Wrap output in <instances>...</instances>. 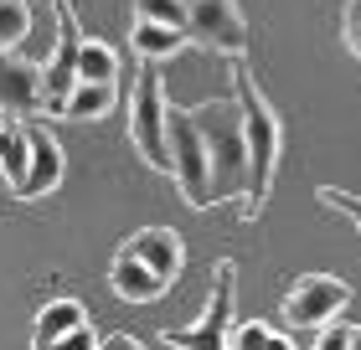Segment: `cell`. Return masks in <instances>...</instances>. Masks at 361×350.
<instances>
[{"mask_svg":"<svg viewBox=\"0 0 361 350\" xmlns=\"http://www.w3.org/2000/svg\"><path fill=\"white\" fill-rule=\"evenodd\" d=\"M119 104V88H104V82H78L62 104V119H104V113Z\"/></svg>","mask_w":361,"mask_h":350,"instance_id":"2e32d148","label":"cell"},{"mask_svg":"<svg viewBox=\"0 0 361 350\" xmlns=\"http://www.w3.org/2000/svg\"><path fill=\"white\" fill-rule=\"evenodd\" d=\"M124 253L145 263V268L155 273V283L166 289V283L180 278V268H186V242H180V232L176 227H140L135 237L124 242Z\"/></svg>","mask_w":361,"mask_h":350,"instance_id":"8fae6325","label":"cell"},{"mask_svg":"<svg viewBox=\"0 0 361 350\" xmlns=\"http://www.w3.org/2000/svg\"><path fill=\"white\" fill-rule=\"evenodd\" d=\"M166 144H171V175L180 196H186L191 211H207L212 206V175H207V149H202V135H196L191 113L166 104Z\"/></svg>","mask_w":361,"mask_h":350,"instance_id":"277c9868","label":"cell"},{"mask_svg":"<svg viewBox=\"0 0 361 350\" xmlns=\"http://www.w3.org/2000/svg\"><path fill=\"white\" fill-rule=\"evenodd\" d=\"M62 186V144L47 124H26V180L16 186L21 201H37V196H52Z\"/></svg>","mask_w":361,"mask_h":350,"instance_id":"30bf717a","label":"cell"},{"mask_svg":"<svg viewBox=\"0 0 361 350\" xmlns=\"http://www.w3.org/2000/svg\"><path fill=\"white\" fill-rule=\"evenodd\" d=\"M26 31H31V6L0 0V52H16V42H26Z\"/></svg>","mask_w":361,"mask_h":350,"instance_id":"d6986e66","label":"cell"},{"mask_svg":"<svg viewBox=\"0 0 361 350\" xmlns=\"http://www.w3.org/2000/svg\"><path fill=\"white\" fill-rule=\"evenodd\" d=\"M109 289L119 294V299H129V304H150V299L166 294V289L155 283V273L145 268V263H135L124 247H119V253H114V263H109Z\"/></svg>","mask_w":361,"mask_h":350,"instance_id":"7c38bea8","label":"cell"},{"mask_svg":"<svg viewBox=\"0 0 361 350\" xmlns=\"http://www.w3.org/2000/svg\"><path fill=\"white\" fill-rule=\"evenodd\" d=\"M98 345H104V340H98V330H93V325H78V330H68L62 340H52L47 350H98Z\"/></svg>","mask_w":361,"mask_h":350,"instance_id":"603a6c76","label":"cell"},{"mask_svg":"<svg viewBox=\"0 0 361 350\" xmlns=\"http://www.w3.org/2000/svg\"><path fill=\"white\" fill-rule=\"evenodd\" d=\"M346 350H361V325H351V345Z\"/></svg>","mask_w":361,"mask_h":350,"instance_id":"4316f807","label":"cell"},{"mask_svg":"<svg viewBox=\"0 0 361 350\" xmlns=\"http://www.w3.org/2000/svg\"><path fill=\"white\" fill-rule=\"evenodd\" d=\"M78 325H88V309L78 304V299H52V304H42L37 325H31V350H47L52 340H62Z\"/></svg>","mask_w":361,"mask_h":350,"instance_id":"4fadbf2b","label":"cell"},{"mask_svg":"<svg viewBox=\"0 0 361 350\" xmlns=\"http://www.w3.org/2000/svg\"><path fill=\"white\" fill-rule=\"evenodd\" d=\"M351 304V289L341 278L331 273H305V278H294L289 283V294H284V320L289 330H325V325H336V314Z\"/></svg>","mask_w":361,"mask_h":350,"instance_id":"52a82bcc","label":"cell"},{"mask_svg":"<svg viewBox=\"0 0 361 350\" xmlns=\"http://www.w3.org/2000/svg\"><path fill=\"white\" fill-rule=\"evenodd\" d=\"M98 350H145V345H140L135 335H114V340H104Z\"/></svg>","mask_w":361,"mask_h":350,"instance_id":"d4e9b609","label":"cell"},{"mask_svg":"<svg viewBox=\"0 0 361 350\" xmlns=\"http://www.w3.org/2000/svg\"><path fill=\"white\" fill-rule=\"evenodd\" d=\"M264 350H300V345H294V335H284V330H274Z\"/></svg>","mask_w":361,"mask_h":350,"instance_id":"484cf974","label":"cell"},{"mask_svg":"<svg viewBox=\"0 0 361 350\" xmlns=\"http://www.w3.org/2000/svg\"><path fill=\"white\" fill-rule=\"evenodd\" d=\"M227 73H233V104L243 113V144H248V196H243V222H258V211L269 206L274 175H279V155H284V124L269 104V93L258 88L253 68L243 57H227Z\"/></svg>","mask_w":361,"mask_h":350,"instance_id":"6da1fadb","label":"cell"},{"mask_svg":"<svg viewBox=\"0 0 361 350\" xmlns=\"http://www.w3.org/2000/svg\"><path fill=\"white\" fill-rule=\"evenodd\" d=\"M346 345H351V325H325L315 340V350H346Z\"/></svg>","mask_w":361,"mask_h":350,"instance_id":"cb8c5ba5","label":"cell"},{"mask_svg":"<svg viewBox=\"0 0 361 350\" xmlns=\"http://www.w3.org/2000/svg\"><path fill=\"white\" fill-rule=\"evenodd\" d=\"M129 6H135V21L186 31V0H129Z\"/></svg>","mask_w":361,"mask_h":350,"instance_id":"ac0fdd59","label":"cell"},{"mask_svg":"<svg viewBox=\"0 0 361 350\" xmlns=\"http://www.w3.org/2000/svg\"><path fill=\"white\" fill-rule=\"evenodd\" d=\"M0 113L11 124L42 113V68L21 52H0Z\"/></svg>","mask_w":361,"mask_h":350,"instance_id":"9c48e42d","label":"cell"},{"mask_svg":"<svg viewBox=\"0 0 361 350\" xmlns=\"http://www.w3.org/2000/svg\"><path fill=\"white\" fill-rule=\"evenodd\" d=\"M166 82H160V68L140 62V77H135V98H129V139H135L140 160L150 170H166L171 175V144H166Z\"/></svg>","mask_w":361,"mask_h":350,"instance_id":"3957f363","label":"cell"},{"mask_svg":"<svg viewBox=\"0 0 361 350\" xmlns=\"http://www.w3.org/2000/svg\"><path fill=\"white\" fill-rule=\"evenodd\" d=\"M114 77H119V52H114L109 42L83 37V46H78V82H104V88H114Z\"/></svg>","mask_w":361,"mask_h":350,"instance_id":"9a60e30c","label":"cell"},{"mask_svg":"<svg viewBox=\"0 0 361 350\" xmlns=\"http://www.w3.org/2000/svg\"><path fill=\"white\" fill-rule=\"evenodd\" d=\"M0 175L11 191L26 180V124H0Z\"/></svg>","mask_w":361,"mask_h":350,"instance_id":"e0dca14e","label":"cell"},{"mask_svg":"<svg viewBox=\"0 0 361 350\" xmlns=\"http://www.w3.org/2000/svg\"><path fill=\"white\" fill-rule=\"evenodd\" d=\"M274 335L269 320H233V330H227V350H264Z\"/></svg>","mask_w":361,"mask_h":350,"instance_id":"ffe728a7","label":"cell"},{"mask_svg":"<svg viewBox=\"0 0 361 350\" xmlns=\"http://www.w3.org/2000/svg\"><path fill=\"white\" fill-rule=\"evenodd\" d=\"M196 135L207 149V175H212V206L248 196V144H243V113L233 98H212V104L186 108Z\"/></svg>","mask_w":361,"mask_h":350,"instance_id":"7a4b0ae2","label":"cell"},{"mask_svg":"<svg viewBox=\"0 0 361 350\" xmlns=\"http://www.w3.org/2000/svg\"><path fill=\"white\" fill-rule=\"evenodd\" d=\"M78 46H83L78 15H73L68 0H57V52L42 68V119H62V104L78 88Z\"/></svg>","mask_w":361,"mask_h":350,"instance_id":"ba28073f","label":"cell"},{"mask_svg":"<svg viewBox=\"0 0 361 350\" xmlns=\"http://www.w3.org/2000/svg\"><path fill=\"white\" fill-rule=\"evenodd\" d=\"M186 31H171V26H150V21H135V57L160 68V62H171L176 52H186Z\"/></svg>","mask_w":361,"mask_h":350,"instance_id":"5bb4252c","label":"cell"},{"mask_svg":"<svg viewBox=\"0 0 361 350\" xmlns=\"http://www.w3.org/2000/svg\"><path fill=\"white\" fill-rule=\"evenodd\" d=\"M233 294H238V263L222 258L212 273V299L202 309V320L186 330H166L171 350H227V330H233Z\"/></svg>","mask_w":361,"mask_h":350,"instance_id":"5b68a950","label":"cell"},{"mask_svg":"<svg viewBox=\"0 0 361 350\" xmlns=\"http://www.w3.org/2000/svg\"><path fill=\"white\" fill-rule=\"evenodd\" d=\"M186 42L222 57H243L248 52V21H243L238 0H186Z\"/></svg>","mask_w":361,"mask_h":350,"instance_id":"8992f818","label":"cell"},{"mask_svg":"<svg viewBox=\"0 0 361 350\" xmlns=\"http://www.w3.org/2000/svg\"><path fill=\"white\" fill-rule=\"evenodd\" d=\"M315 201H320V206H331V211H341V216H351L356 232H361V196L341 191V186H320V191H315Z\"/></svg>","mask_w":361,"mask_h":350,"instance_id":"44dd1931","label":"cell"},{"mask_svg":"<svg viewBox=\"0 0 361 350\" xmlns=\"http://www.w3.org/2000/svg\"><path fill=\"white\" fill-rule=\"evenodd\" d=\"M341 37H346L351 57L361 62V0H346V11H341Z\"/></svg>","mask_w":361,"mask_h":350,"instance_id":"7402d4cb","label":"cell"}]
</instances>
